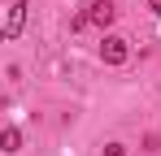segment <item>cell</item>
Listing matches in <instances>:
<instances>
[{
    "label": "cell",
    "mask_w": 161,
    "mask_h": 156,
    "mask_svg": "<svg viewBox=\"0 0 161 156\" xmlns=\"http://www.w3.org/2000/svg\"><path fill=\"white\" fill-rule=\"evenodd\" d=\"M126 56H131L126 39H122V35H105V44H100V61H105V65H122Z\"/></svg>",
    "instance_id": "obj_1"
},
{
    "label": "cell",
    "mask_w": 161,
    "mask_h": 156,
    "mask_svg": "<svg viewBox=\"0 0 161 156\" xmlns=\"http://www.w3.org/2000/svg\"><path fill=\"white\" fill-rule=\"evenodd\" d=\"M22 26H26V4L13 0V4H9V18H4V39H18Z\"/></svg>",
    "instance_id": "obj_2"
},
{
    "label": "cell",
    "mask_w": 161,
    "mask_h": 156,
    "mask_svg": "<svg viewBox=\"0 0 161 156\" xmlns=\"http://www.w3.org/2000/svg\"><path fill=\"white\" fill-rule=\"evenodd\" d=\"M87 18H92V22H96V26H100V30H105V26L113 22V18H118V9H113V0H96Z\"/></svg>",
    "instance_id": "obj_3"
},
{
    "label": "cell",
    "mask_w": 161,
    "mask_h": 156,
    "mask_svg": "<svg viewBox=\"0 0 161 156\" xmlns=\"http://www.w3.org/2000/svg\"><path fill=\"white\" fill-rule=\"evenodd\" d=\"M18 148H22V134L9 126V130H4V152H18Z\"/></svg>",
    "instance_id": "obj_4"
},
{
    "label": "cell",
    "mask_w": 161,
    "mask_h": 156,
    "mask_svg": "<svg viewBox=\"0 0 161 156\" xmlns=\"http://www.w3.org/2000/svg\"><path fill=\"white\" fill-rule=\"evenodd\" d=\"M105 156H126V148H122V143H109V148H105Z\"/></svg>",
    "instance_id": "obj_5"
},
{
    "label": "cell",
    "mask_w": 161,
    "mask_h": 156,
    "mask_svg": "<svg viewBox=\"0 0 161 156\" xmlns=\"http://www.w3.org/2000/svg\"><path fill=\"white\" fill-rule=\"evenodd\" d=\"M148 9H153V13H157V18H161V0H148Z\"/></svg>",
    "instance_id": "obj_6"
}]
</instances>
